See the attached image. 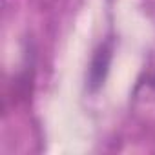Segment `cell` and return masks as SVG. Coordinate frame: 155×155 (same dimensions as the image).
<instances>
[{
  "instance_id": "obj_2",
  "label": "cell",
  "mask_w": 155,
  "mask_h": 155,
  "mask_svg": "<svg viewBox=\"0 0 155 155\" xmlns=\"http://www.w3.org/2000/svg\"><path fill=\"white\" fill-rule=\"evenodd\" d=\"M35 2H37L40 8H49V6L55 2V0H35Z\"/></svg>"
},
{
  "instance_id": "obj_1",
  "label": "cell",
  "mask_w": 155,
  "mask_h": 155,
  "mask_svg": "<svg viewBox=\"0 0 155 155\" xmlns=\"http://www.w3.org/2000/svg\"><path fill=\"white\" fill-rule=\"evenodd\" d=\"M111 57H113V51H111V42H102L93 57H91V62H90V68H88V88L90 91H97L104 86L106 82V77L110 73V66H111Z\"/></svg>"
}]
</instances>
